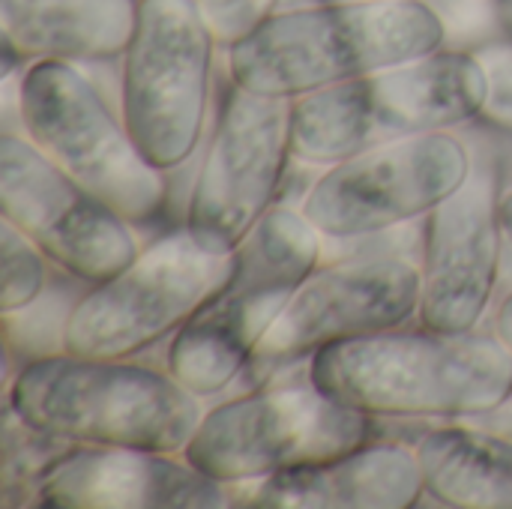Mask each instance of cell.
<instances>
[{"mask_svg": "<svg viewBox=\"0 0 512 509\" xmlns=\"http://www.w3.org/2000/svg\"><path fill=\"white\" fill-rule=\"evenodd\" d=\"M231 486L183 453L72 444L33 483V504L51 509H222Z\"/></svg>", "mask_w": 512, "mask_h": 509, "instance_id": "9a60e30c", "label": "cell"}, {"mask_svg": "<svg viewBox=\"0 0 512 509\" xmlns=\"http://www.w3.org/2000/svg\"><path fill=\"white\" fill-rule=\"evenodd\" d=\"M426 498L453 509H512V441L465 426H438L417 444Z\"/></svg>", "mask_w": 512, "mask_h": 509, "instance_id": "ac0fdd59", "label": "cell"}, {"mask_svg": "<svg viewBox=\"0 0 512 509\" xmlns=\"http://www.w3.org/2000/svg\"><path fill=\"white\" fill-rule=\"evenodd\" d=\"M495 12H498L501 36H510L512 39V0H495Z\"/></svg>", "mask_w": 512, "mask_h": 509, "instance_id": "603a6c76", "label": "cell"}, {"mask_svg": "<svg viewBox=\"0 0 512 509\" xmlns=\"http://www.w3.org/2000/svg\"><path fill=\"white\" fill-rule=\"evenodd\" d=\"M501 162L474 156L468 180L444 198L420 231L417 324L438 333H474L495 297L504 264Z\"/></svg>", "mask_w": 512, "mask_h": 509, "instance_id": "4fadbf2b", "label": "cell"}, {"mask_svg": "<svg viewBox=\"0 0 512 509\" xmlns=\"http://www.w3.org/2000/svg\"><path fill=\"white\" fill-rule=\"evenodd\" d=\"M216 48L195 0H138L135 36L123 54L120 114L162 171L180 168L204 135Z\"/></svg>", "mask_w": 512, "mask_h": 509, "instance_id": "9c48e42d", "label": "cell"}, {"mask_svg": "<svg viewBox=\"0 0 512 509\" xmlns=\"http://www.w3.org/2000/svg\"><path fill=\"white\" fill-rule=\"evenodd\" d=\"M447 24L429 0H330L288 6L228 48V78L300 99L441 51Z\"/></svg>", "mask_w": 512, "mask_h": 509, "instance_id": "7a4b0ae2", "label": "cell"}, {"mask_svg": "<svg viewBox=\"0 0 512 509\" xmlns=\"http://www.w3.org/2000/svg\"><path fill=\"white\" fill-rule=\"evenodd\" d=\"M420 288V264L399 255L318 267L273 321L249 369L291 366L336 342L405 327L417 321Z\"/></svg>", "mask_w": 512, "mask_h": 509, "instance_id": "5bb4252c", "label": "cell"}, {"mask_svg": "<svg viewBox=\"0 0 512 509\" xmlns=\"http://www.w3.org/2000/svg\"><path fill=\"white\" fill-rule=\"evenodd\" d=\"M492 333L512 351V291L498 303V309L492 315Z\"/></svg>", "mask_w": 512, "mask_h": 509, "instance_id": "7402d4cb", "label": "cell"}, {"mask_svg": "<svg viewBox=\"0 0 512 509\" xmlns=\"http://www.w3.org/2000/svg\"><path fill=\"white\" fill-rule=\"evenodd\" d=\"M306 375L372 420H468L512 399V351L480 330L393 327L321 348Z\"/></svg>", "mask_w": 512, "mask_h": 509, "instance_id": "6da1fadb", "label": "cell"}, {"mask_svg": "<svg viewBox=\"0 0 512 509\" xmlns=\"http://www.w3.org/2000/svg\"><path fill=\"white\" fill-rule=\"evenodd\" d=\"M204 24L219 48H231L255 33L270 15L282 9V0H195Z\"/></svg>", "mask_w": 512, "mask_h": 509, "instance_id": "ffe728a7", "label": "cell"}, {"mask_svg": "<svg viewBox=\"0 0 512 509\" xmlns=\"http://www.w3.org/2000/svg\"><path fill=\"white\" fill-rule=\"evenodd\" d=\"M510 405H512V399H510Z\"/></svg>", "mask_w": 512, "mask_h": 509, "instance_id": "d4e9b609", "label": "cell"}, {"mask_svg": "<svg viewBox=\"0 0 512 509\" xmlns=\"http://www.w3.org/2000/svg\"><path fill=\"white\" fill-rule=\"evenodd\" d=\"M138 0H0L3 45L27 63H102L126 54Z\"/></svg>", "mask_w": 512, "mask_h": 509, "instance_id": "e0dca14e", "label": "cell"}, {"mask_svg": "<svg viewBox=\"0 0 512 509\" xmlns=\"http://www.w3.org/2000/svg\"><path fill=\"white\" fill-rule=\"evenodd\" d=\"M0 216L87 285L111 279L141 252L132 222L15 132L0 135Z\"/></svg>", "mask_w": 512, "mask_h": 509, "instance_id": "7c38bea8", "label": "cell"}, {"mask_svg": "<svg viewBox=\"0 0 512 509\" xmlns=\"http://www.w3.org/2000/svg\"><path fill=\"white\" fill-rule=\"evenodd\" d=\"M372 441V417L303 384L261 387L210 408L183 456L237 489L336 462Z\"/></svg>", "mask_w": 512, "mask_h": 509, "instance_id": "ba28073f", "label": "cell"}, {"mask_svg": "<svg viewBox=\"0 0 512 509\" xmlns=\"http://www.w3.org/2000/svg\"><path fill=\"white\" fill-rule=\"evenodd\" d=\"M291 117L294 99L264 96L228 78L183 216L210 249H237L279 204L294 162Z\"/></svg>", "mask_w": 512, "mask_h": 509, "instance_id": "8fae6325", "label": "cell"}, {"mask_svg": "<svg viewBox=\"0 0 512 509\" xmlns=\"http://www.w3.org/2000/svg\"><path fill=\"white\" fill-rule=\"evenodd\" d=\"M486 93L489 78L480 57L441 48L294 99L291 150L303 165L330 168L396 138L480 120Z\"/></svg>", "mask_w": 512, "mask_h": 509, "instance_id": "277c9868", "label": "cell"}, {"mask_svg": "<svg viewBox=\"0 0 512 509\" xmlns=\"http://www.w3.org/2000/svg\"><path fill=\"white\" fill-rule=\"evenodd\" d=\"M489 78V93L480 120L495 126L498 132L512 135V39H486L477 48H471Z\"/></svg>", "mask_w": 512, "mask_h": 509, "instance_id": "44dd1931", "label": "cell"}, {"mask_svg": "<svg viewBox=\"0 0 512 509\" xmlns=\"http://www.w3.org/2000/svg\"><path fill=\"white\" fill-rule=\"evenodd\" d=\"M48 264L51 261L39 252V246L0 216V315L27 312L39 300L45 291Z\"/></svg>", "mask_w": 512, "mask_h": 509, "instance_id": "d6986e66", "label": "cell"}, {"mask_svg": "<svg viewBox=\"0 0 512 509\" xmlns=\"http://www.w3.org/2000/svg\"><path fill=\"white\" fill-rule=\"evenodd\" d=\"M6 408L30 429L90 447L183 453L204 417L198 396L168 369L66 351L27 360Z\"/></svg>", "mask_w": 512, "mask_h": 509, "instance_id": "3957f363", "label": "cell"}, {"mask_svg": "<svg viewBox=\"0 0 512 509\" xmlns=\"http://www.w3.org/2000/svg\"><path fill=\"white\" fill-rule=\"evenodd\" d=\"M234 267L237 249H210L186 225L171 228L66 309L60 351L132 360L174 339L228 285Z\"/></svg>", "mask_w": 512, "mask_h": 509, "instance_id": "8992f818", "label": "cell"}, {"mask_svg": "<svg viewBox=\"0 0 512 509\" xmlns=\"http://www.w3.org/2000/svg\"><path fill=\"white\" fill-rule=\"evenodd\" d=\"M501 219H504V237H507V246L512 249V186L504 189V198H501Z\"/></svg>", "mask_w": 512, "mask_h": 509, "instance_id": "cb8c5ba5", "label": "cell"}, {"mask_svg": "<svg viewBox=\"0 0 512 509\" xmlns=\"http://www.w3.org/2000/svg\"><path fill=\"white\" fill-rule=\"evenodd\" d=\"M24 135L84 189L99 195L132 225H150L168 204V180L156 168L123 114L66 60H33L18 81Z\"/></svg>", "mask_w": 512, "mask_h": 509, "instance_id": "52a82bcc", "label": "cell"}, {"mask_svg": "<svg viewBox=\"0 0 512 509\" xmlns=\"http://www.w3.org/2000/svg\"><path fill=\"white\" fill-rule=\"evenodd\" d=\"M237 489H249V498L240 501V507L408 509L426 498V477L417 450L390 441H369L336 462Z\"/></svg>", "mask_w": 512, "mask_h": 509, "instance_id": "2e32d148", "label": "cell"}, {"mask_svg": "<svg viewBox=\"0 0 512 509\" xmlns=\"http://www.w3.org/2000/svg\"><path fill=\"white\" fill-rule=\"evenodd\" d=\"M474 150L456 129L396 138L348 156L315 177L303 216L324 240L354 243L426 219L471 174Z\"/></svg>", "mask_w": 512, "mask_h": 509, "instance_id": "30bf717a", "label": "cell"}, {"mask_svg": "<svg viewBox=\"0 0 512 509\" xmlns=\"http://www.w3.org/2000/svg\"><path fill=\"white\" fill-rule=\"evenodd\" d=\"M321 240L303 210L276 204L237 246L228 285L174 333L168 372L198 399L225 393L249 369L294 291L318 270Z\"/></svg>", "mask_w": 512, "mask_h": 509, "instance_id": "5b68a950", "label": "cell"}]
</instances>
